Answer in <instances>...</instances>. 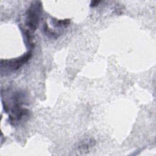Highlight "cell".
Returning a JSON list of instances; mask_svg holds the SVG:
<instances>
[{"mask_svg":"<svg viewBox=\"0 0 156 156\" xmlns=\"http://www.w3.org/2000/svg\"><path fill=\"white\" fill-rule=\"evenodd\" d=\"M93 142H93L92 140H90L87 141V143H82L79 147V150L81 151V152H82L85 151H87L90 147L93 146Z\"/></svg>","mask_w":156,"mask_h":156,"instance_id":"cell-3","label":"cell"},{"mask_svg":"<svg viewBox=\"0 0 156 156\" xmlns=\"http://www.w3.org/2000/svg\"><path fill=\"white\" fill-rule=\"evenodd\" d=\"M42 12V4L40 2H33L26 14L25 24L28 28L25 34L31 36V33L35 32L38 27Z\"/></svg>","mask_w":156,"mask_h":156,"instance_id":"cell-1","label":"cell"},{"mask_svg":"<svg viewBox=\"0 0 156 156\" xmlns=\"http://www.w3.org/2000/svg\"><path fill=\"white\" fill-rule=\"evenodd\" d=\"M70 20L68 19L64 20H56L55 24L57 27H66L70 24Z\"/></svg>","mask_w":156,"mask_h":156,"instance_id":"cell-4","label":"cell"},{"mask_svg":"<svg viewBox=\"0 0 156 156\" xmlns=\"http://www.w3.org/2000/svg\"><path fill=\"white\" fill-rule=\"evenodd\" d=\"M100 3V1H92V4H91V6L92 7H94L97 6L99 3Z\"/></svg>","mask_w":156,"mask_h":156,"instance_id":"cell-5","label":"cell"},{"mask_svg":"<svg viewBox=\"0 0 156 156\" xmlns=\"http://www.w3.org/2000/svg\"><path fill=\"white\" fill-rule=\"evenodd\" d=\"M31 56V53L29 52L26 54L23 55L20 57L11 60H1V68L3 70V69L8 71L12 72L17 70L22 65H23Z\"/></svg>","mask_w":156,"mask_h":156,"instance_id":"cell-2","label":"cell"}]
</instances>
